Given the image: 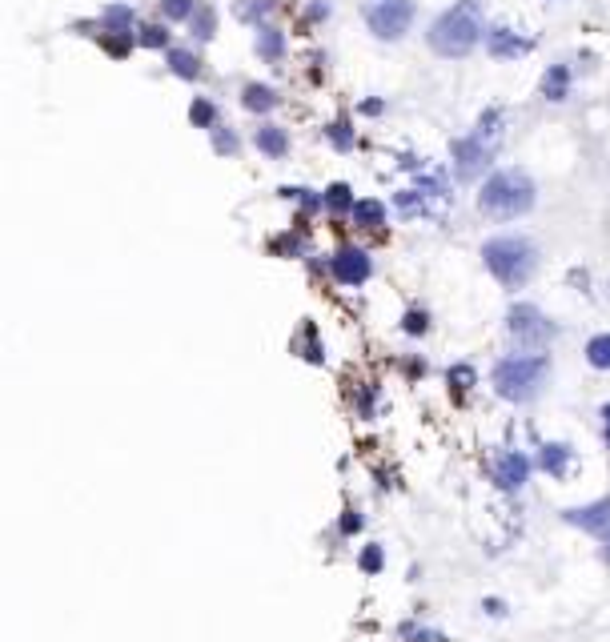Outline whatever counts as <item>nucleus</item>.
Returning <instances> with one entry per match:
<instances>
[{"label":"nucleus","mask_w":610,"mask_h":642,"mask_svg":"<svg viewBox=\"0 0 610 642\" xmlns=\"http://www.w3.org/2000/svg\"><path fill=\"white\" fill-rule=\"evenodd\" d=\"M482 37V9L478 0H458L450 13L430 25V49L438 57H466Z\"/></svg>","instance_id":"f257e3e1"},{"label":"nucleus","mask_w":610,"mask_h":642,"mask_svg":"<svg viewBox=\"0 0 610 642\" xmlns=\"http://www.w3.org/2000/svg\"><path fill=\"white\" fill-rule=\"evenodd\" d=\"M478 205L486 217L494 221H510V217H522L534 209V181L522 173V169H502L494 173L482 193H478Z\"/></svg>","instance_id":"f03ea898"},{"label":"nucleus","mask_w":610,"mask_h":642,"mask_svg":"<svg viewBox=\"0 0 610 642\" xmlns=\"http://www.w3.org/2000/svg\"><path fill=\"white\" fill-rule=\"evenodd\" d=\"M482 257H486V269L506 285V289H518L530 281L534 265H538V249L526 241V237H490L482 245Z\"/></svg>","instance_id":"7ed1b4c3"},{"label":"nucleus","mask_w":610,"mask_h":642,"mask_svg":"<svg viewBox=\"0 0 610 642\" xmlns=\"http://www.w3.org/2000/svg\"><path fill=\"white\" fill-rule=\"evenodd\" d=\"M542 378H546V358H534V354H526V358H506V362L494 366V390H498L506 402H526V398H534L538 386H542Z\"/></svg>","instance_id":"20e7f679"},{"label":"nucleus","mask_w":610,"mask_h":642,"mask_svg":"<svg viewBox=\"0 0 610 642\" xmlns=\"http://www.w3.org/2000/svg\"><path fill=\"white\" fill-rule=\"evenodd\" d=\"M362 17L374 29V37L398 41L414 21V5L410 0H362Z\"/></svg>","instance_id":"39448f33"},{"label":"nucleus","mask_w":610,"mask_h":642,"mask_svg":"<svg viewBox=\"0 0 610 642\" xmlns=\"http://www.w3.org/2000/svg\"><path fill=\"white\" fill-rule=\"evenodd\" d=\"M506 326H510V338L522 346V350H542L550 338H554V326L534 309V305H514L510 317H506Z\"/></svg>","instance_id":"423d86ee"},{"label":"nucleus","mask_w":610,"mask_h":642,"mask_svg":"<svg viewBox=\"0 0 610 642\" xmlns=\"http://www.w3.org/2000/svg\"><path fill=\"white\" fill-rule=\"evenodd\" d=\"M454 161H458V177H462V181L478 177V173L490 165V141H482L478 133L454 141Z\"/></svg>","instance_id":"0eeeda50"},{"label":"nucleus","mask_w":610,"mask_h":642,"mask_svg":"<svg viewBox=\"0 0 610 642\" xmlns=\"http://www.w3.org/2000/svg\"><path fill=\"white\" fill-rule=\"evenodd\" d=\"M562 518H566L570 526L586 530V534H598V538H606V534H610V498H602V502H590V506L562 510Z\"/></svg>","instance_id":"6e6552de"},{"label":"nucleus","mask_w":610,"mask_h":642,"mask_svg":"<svg viewBox=\"0 0 610 642\" xmlns=\"http://www.w3.org/2000/svg\"><path fill=\"white\" fill-rule=\"evenodd\" d=\"M370 257L362 253V249H342L338 257H334V277L338 281H346V285H362L366 277H370Z\"/></svg>","instance_id":"1a4fd4ad"},{"label":"nucleus","mask_w":610,"mask_h":642,"mask_svg":"<svg viewBox=\"0 0 610 642\" xmlns=\"http://www.w3.org/2000/svg\"><path fill=\"white\" fill-rule=\"evenodd\" d=\"M494 478H498L502 490H518V486L530 478V462H526L522 454H502L498 466H494Z\"/></svg>","instance_id":"9d476101"},{"label":"nucleus","mask_w":610,"mask_h":642,"mask_svg":"<svg viewBox=\"0 0 610 642\" xmlns=\"http://www.w3.org/2000/svg\"><path fill=\"white\" fill-rule=\"evenodd\" d=\"M253 141H257V149H261L265 157H273V161L289 153V137H285V129H277V125H261Z\"/></svg>","instance_id":"9b49d317"},{"label":"nucleus","mask_w":610,"mask_h":642,"mask_svg":"<svg viewBox=\"0 0 610 642\" xmlns=\"http://www.w3.org/2000/svg\"><path fill=\"white\" fill-rule=\"evenodd\" d=\"M241 105L249 109V113H269V109H277V93L269 89V85H245L241 89Z\"/></svg>","instance_id":"f8f14e48"},{"label":"nucleus","mask_w":610,"mask_h":642,"mask_svg":"<svg viewBox=\"0 0 610 642\" xmlns=\"http://www.w3.org/2000/svg\"><path fill=\"white\" fill-rule=\"evenodd\" d=\"M101 29L105 33H117V37H129L133 33V9L129 5H109L101 13Z\"/></svg>","instance_id":"ddd939ff"},{"label":"nucleus","mask_w":610,"mask_h":642,"mask_svg":"<svg viewBox=\"0 0 610 642\" xmlns=\"http://www.w3.org/2000/svg\"><path fill=\"white\" fill-rule=\"evenodd\" d=\"M530 49V41H518L510 29H490V53L494 57H518V53H526Z\"/></svg>","instance_id":"4468645a"},{"label":"nucleus","mask_w":610,"mask_h":642,"mask_svg":"<svg viewBox=\"0 0 610 642\" xmlns=\"http://www.w3.org/2000/svg\"><path fill=\"white\" fill-rule=\"evenodd\" d=\"M570 93V69L566 65H554L546 77H542V97L546 101H566Z\"/></svg>","instance_id":"2eb2a0df"},{"label":"nucleus","mask_w":610,"mask_h":642,"mask_svg":"<svg viewBox=\"0 0 610 642\" xmlns=\"http://www.w3.org/2000/svg\"><path fill=\"white\" fill-rule=\"evenodd\" d=\"M538 466H542L546 474L562 478V474H566V466H570V446H558V442L542 446V454H538Z\"/></svg>","instance_id":"dca6fc26"},{"label":"nucleus","mask_w":610,"mask_h":642,"mask_svg":"<svg viewBox=\"0 0 610 642\" xmlns=\"http://www.w3.org/2000/svg\"><path fill=\"white\" fill-rule=\"evenodd\" d=\"M169 69H173V77L193 81V77H201V57L189 49H169Z\"/></svg>","instance_id":"f3484780"},{"label":"nucleus","mask_w":610,"mask_h":642,"mask_svg":"<svg viewBox=\"0 0 610 642\" xmlns=\"http://www.w3.org/2000/svg\"><path fill=\"white\" fill-rule=\"evenodd\" d=\"M354 221H358L362 229H378V225L386 221V205L374 201V197H370V201H358V205H354Z\"/></svg>","instance_id":"a211bd4d"},{"label":"nucleus","mask_w":610,"mask_h":642,"mask_svg":"<svg viewBox=\"0 0 610 642\" xmlns=\"http://www.w3.org/2000/svg\"><path fill=\"white\" fill-rule=\"evenodd\" d=\"M189 29H193L197 41H209V37L217 33V13H213L209 5H197V13L189 17Z\"/></svg>","instance_id":"6ab92c4d"},{"label":"nucleus","mask_w":610,"mask_h":642,"mask_svg":"<svg viewBox=\"0 0 610 642\" xmlns=\"http://www.w3.org/2000/svg\"><path fill=\"white\" fill-rule=\"evenodd\" d=\"M257 53H261L265 61H277V57L285 53L281 33H277V29H261V33H257Z\"/></svg>","instance_id":"aec40b11"},{"label":"nucleus","mask_w":610,"mask_h":642,"mask_svg":"<svg viewBox=\"0 0 610 642\" xmlns=\"http://www.w3.org/2000/svg\"><path fill=\"white\" fill-rule=\"evenodd\" d=\"M586 362H590L594 370H610V334L590 338V346H586Z\"/></svg>","instance_id":"412c9836"},{"label":"nucleus","mask_w":610,"mask_h":642,"mask_svg":"<svg viewBox=\"0 0 610 642\" xmlns=\"http://www.w3.org/2000/svg\"><path fill=\"white\" fill-rule=\"evenodd\" d=\"M161 13L169 21H189L197 13V0H161Z\"/></svg>","instance_id":"4be33fe9"},{"label":"nucleus","mask_w":610,"mask_h":642,"mask_svg":"<svg viewBox=\"0 0 610 642\" xmlns=\"http://www.w3.org/2000/svg\"><path fill=\"white\" fill-rule=\"evenodd\" d=\"M213 117H217V113H213V105H209L205 97H197V101H193V109H189V121H193L197 129H213Z\"/></svg>","instance_id":"5701e85b"},{"label":"nucleus","mask_w":610,"mask_h":642,"mask_svg":"<svg viewBox=\"0 0 610 642\" xmlns=\"http://www.w3.org/2000/svg\"><path fill=\"white\" fill-rule=\"evenodd\" d=\"M326 205H330L334 213L350 209V205H354V197H350V185H330V189H326Z\"/></svg>","instance_id":"b1692460"},{"label":"nucleus","mask_w":610,"mask_h":642,"mask_svg":"<svg viewBox=\"0 0 610 642\" xmlns=\"http://www.w3.org/2000/svg\"><path fill=\"white\" fill-rule=\"evenodd\" d=\"M141 45H145V49H165V45H169V33H165L161 25H145V29H141Z\"/></svg>","instance_id":"393cba45"},{"label":"nucleus","mask_w":610,"mask_h":642,"mask_svg":"<svg viewBox=\"0 0 610 642\" xmlns=\"http://www.w3.org/2000/svg\"><path fill=\"white\" fill-rule=\"evenodd\" d=\"M213 149L229 157V153H237V137H233V133H225L221 125H213Z\"/></svg>","instance_id":"a878e982"},{"label":"nucleus","mask_w":610,"mask_h":642,"mask_svg":"<svg viewBox=\"0 0 610 642\" xmlns=\"http://www.w3.org/2000/svg\"><path fill=\"white\" fill-rule=\"evenodd\" d=\"M382 562H386L382 546H370V550H362V570H366V574H378V570H382Z\"/></svg>","instance_id":"bb28decb"},{"label":"nucleus","mask_w":610,"mask_h":642,"mask_svg":"<svg viewBox=\"0 0 610 642\" xmlns=\"http://www.w3.org/2000/svg\"><path fill=\"white\" fill-rule=\"evenodd\" d=\"M330 141H334L338 149H350V145H354V133H350V125H346V121L330 125Z\"/></svg>","instance_id":"cd10ccee"},{"label":"nucleus","mask_w":610,"mask_h":642,"mask_svg":"<svg viewBox=\"0 0 610 642\" xmlns=\"http://www.w3.org/2000/svg\"><path fill=\"white\" fill-rule=\"evenodd\" d=\"M406 330H410V334H426V313H422V309L406 313Z\"/></svg>","instance_id":"c85d7f7f"},{"label":"nucleus","mask_w":610,"mask_h":642,"mask_svg":"<svg viewBox=\"0 0 610 642\" xmlns=\"http://www.w3.org/2000/svg\"><path fill=\"white\" fill-rule=\"evenodd\" d=\"M602 426H606V442H610V406H602Z\"/></svg>","instance_id":"c756f323"},{"label":"nucleus","mask_w":610,"mask_h":642,"mask_svg":"<svg viewBox=\"0 0 610 642\" xmlns=\"http://www.w3.org/2000/svg\"><path fill=\"white\" fill-rule=\"evenodd\" d=\"M602 558H606V562H610V534H606V538H602Z\"/></svg>","instance_id":"7c9ffc66"}]
</instances>
